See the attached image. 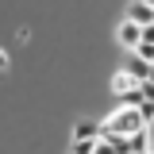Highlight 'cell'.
Segmentation results:
<instances>
[{
	"label": "cell",
	"instance_id": "obj_14",
	"mask_svg": "<svg viewBox=\"0 0 154 154\" xmlns=\"http://www.w3.org/2000/svg\"><path fill=\"white\" fill-rule=\"evenodd\" d=\"M146 4H150V8H154V0H146Z\"/></svg>",
	"mask_w": 154,
	"mask_h": 154
},
{
	"label": "cell",
	"instance_id": "obj_2",
	"mask_svg": "<svg viewBox=\"0 0 154 154\" xmlns=\"http://www.w3.org/2000/svg\"><path fill=\"white\" fill-rule=\"evenodd\" d=\"M116 38H119V46L135 50V46L143 42V27H139V23H131V19H123V23L116 27Z\"/></svg>",
	"mask_w": 154,
	"mask_h": 154
},
{
	"label": "cell",
	"instance_id": "obj_6",
	"mask_svg": "<svg viewBox=\"0 0 154 154\" xmlns=\"http://www.w3.org/2000/svg\"><path fill=\"white\" fill-rule=\"evenodd\" d=\"M123 69H127V73L135 77V81H150V62H139V58H131V62H127V66H123Z\"/></svg>",
	"mask_w": 154,
	"mask_h": 154
},
{
	"label": "cell",
	"instance_id": "obj_13",
	"mask_svg": "<svg viewBox=\"0 0 154 154\" xmlns=\"http://www.w3.org/2000/svg\"><path fill=\"white\" fill-rule=\"evenodd\" d=\"M146 131H150V146H146V154H154V123L146 127Z\"/></svg>",
	"mask_w": 154,
	"mask_h": 154
},
{
	"label": "cell",
	"instance_id": "obj_7",
	"mask_svg": "<svg viewBox=\"0 0 154 154\" xmlns=\"http://www.w3.org/2000/svg\"><path fill=\"white\" fill-rule=\"evenodd\" d=\"M146 146H150V131H139V135L127 139V150L131 154H146Z\"/></svg>",
	"mask_w": 154,
	"mask_h": 154
},
{
	"label": "cell",
	"instance_id": "obj_9",
	"mask_svg": "<svg viewBox=\"0 0 154 154\" xmlns=\"http://www.w3.org/2000/svg\"><path fill=\"white\" fill-rule=\"evenodd\" d=\"M135 58H139V62H150V66H154V42H139V46H135Z\"/></svg>",
	"mask_w": 154,
	"mask_h": 154
},
{
	"label": "cell",
	"instance_id": "obj_10",
	"mask_svg": "<svg viewBox=\"0 0 154 154\" xmlns=\"http://www.w3.org/2000/svg\"><path fill=\"white\" fill-rule=\"evenodd\" d=\"M139 93H143L146 104H154V81H139Z\"/></svg>",
	"mask_w": 154,
	"mask_h": 154
},
{
	"label": "cell",
	"instance_id": "obj_12",
	"mask_svg": "<svg viewBox=\"0 0 154 154\" xmlns=\"http://www.w3.org/2000/svg\"><path fill=\"white\" fill-rule=\"evenodd\" d=\"M4 69H8V50L0 46V73H4Z\"/></svg>",
	"mask_w": 154,
	"mask_h": 154
},
{
	"label": "cell",
	"instance_id": "obj_11",
	"mask_svg": "<svg viewBox=\"0 0 154 154\" xmlns=\"http://www.w3.org/2000/svg\"><path fill=\"white\" fill-rule=\"evenodd\" d=\"M143 42H154V23H150V27H143Z\"/></svg>",
	"mask_w": 154,
	"mask_h": 154
},
{
	"label": "cell",
	"instance_id": "obj_1",
	"mask_svg": "<svg viewBox=\"0 0 154 154\" xmlns=\"http://www.w3.org/2000/svg\"><path fill=\"white\" fill-rule=\"evenodd\" d=\"M146 131V119H143V112L139 108H127V104H119L108 119H104V135L100 139H108V135H119V139H131V135Z\"/></svg>",
	"mask_w": 154,
	"mask_h": 154
},
{
	"label": "cell",
	"instance_id": "obj_3",
	"mask_svg": "<svg viewBox=\"0 0 154 154\" xmlns=\"http://www.w3.org/2000/svg\"><path fill=\"white\" fill-rule=\"evenodd\" d=\"M127 19H131V23H139V27H150V23H154V8L146 4V0H131Z\"/></svg>",
	"mask_w": 154,
	"mask_h": 154
},
{
	"label": "cell",
	"instance_id": "obj_8",
	"mask_svg": "<svg viewBox=\"0 0 154 154\" xmlns=\"http://www.w3.org/2000/svg\"><path fill=\"white\" fill-rule=\"evenodd\" d=\"M100 139H73V154H96Z\"/></svg>",
	"mask_w": 154,
	"mask_h": 154
},
{
	"label": "cell",
	"instance_id": "obj_15",
	"mask_svg": "<svg viewBox=\"0 0 154 154\" xmlns=\"http://www.w3.org/2000/svg\"><path fill=\"white\" fill-rule=\"evenodd\" d=\"M150 81H154V69H150Z\"/></svg>",
	"mask_w": 154,
	"mask_h": 154
},
{
	"label": "cell",
	"instance_id": "obj_5",
	"mask_svg": "<svg viewBox=\"0 0 154 154\" xmlns=\"http://www.w3.org/2000/svg\"><path fill=\"white\" fill-rule=\"evenodd\" d=\"M135 89H139V81H135L127 69H119V73L112 77V93H119V96H123V93H135Z\"/></svg>",
	"mask_w": 154,
	"mask_h": 154
},
{
	"label": "cell",
	"instance_id": "obj_4",
	"mask_svg": "<svg viewBox=\"0 0 154 154\" xmlns=\"http://www.w3.org/2000/svg\"><path fill=\"white\" fill-rule=\"evenodd\" d=\"M104 135V123H96V119H77L73 127V139H100Z\"/></svg>",
	"mask_w": 154,
	"mask_h": 154
}]
</instances>
